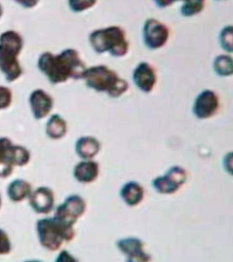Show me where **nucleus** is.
<instances>
[{"mask_svg":"<svg viewBox=\"0 0 233 262\" xmlns=\"http://www.w3.org/2000/svg\"><path fill=\"white\" fill-rule=\"evenodd\" d=\"M38 67L54 84L66 82L69 78L83 79L86 70L78 51L74 49H66L58 55L44 52L38 59Z\"/></svg>","mask_w":233,"mask_h":262,"instance_id":"nucleus-1","label":"nucleus"},{"mask_svg":"<svg viewBox=\"0 0 233 262\" xmlns=\"http://www.w3.org/2000/svg\"><path fill=\"white\" fill-rule=\"evenodd\" d=\"M86 86L97 92L105 93L112 98H118L129 90L128 82L115 71L105 65L86 69L83 75Z\"/></svg>","mask_w":233,"mask_h":262,"instance_id":"nucleus-2","label":"nucleus"},{"mask_svg":"<svg viewBox=\"0 0 233 262\" xmlns=\"http://www.w3.org/2000/svg\"><path fill=\"white\" fill-rule=\"evenodd\" d=\"M23 46V38L14 30H8L0 35V71L9 82H15L23 74L18 60Z\"/></svg>","mask_w":233,"mask_h":262,"instance_id":"nucleus-3","label":"nucleus"},{"mask_svg":"<svg viewBox=\"0 0 233 262\" xmlns=\"http://www.w3.org/2000/svg\"><path fill=\"white\" fill-rule=\"evenodd\" d=\"M89 42L97 54L108 52L115 58H121L129 52L126 32L120 26H111L94 30L89 36Z\"/></svg>","mask_w":233,"mask_h":262,"instance_id":"nucleus-4","label":"nucleus"},{"mask_svg":"<svg viewBox=\"0 0 233 262\" xmlns=\"http://www.w3.org/2000/svg\"><path fill=\"white\" fill-rule=\"evenodd\" d=\"M37 232L42 247L51 251H58L64 242L73 241L76 235L73 226L64 224L55 217L38 221Z\"/></svg>","mask_w":233,"mask_h":262,"instance_id":"nucleus-5","label":"nucleus"},{"mask_svg":"<svg viewBox=\"0 0 233 262\" xmlns=\"http://www.w3.org/2000/svg\"><path fill=\"white\" fill-rule=\"evenodd\" d=\"M170 37L168 26L159 20L150 18L145 21L143 28V39L150 50H159L167 43Z\"/></svg>","mask_w":233,"mask_h":262,"instance_id":"nucleus-6","label":"nucleus"},{"mask_svg":"<svg viewBox=\"0 0 233 262\" xmlns=\"http://www.w3.org/2000/svg\"><path fill=\"white\" fill-rule=\"evenodd\" d=\"M86 208V202L80 196L72 195L58 207L54 217L64 224L74 226L78 219L84 214Z\"/></svg>","mask_w":233,"mask_h":262,"instance_id":"nucleus-7","label":"nucleus"},{"mask_svg":"<svg viewBox=\"0 0 233 262\" xmlns=\"http://www.w3.org/2000/svg\"><path fill=\"white\" fill-rule=\"evenodd\" d=\"M186 180L187 173L185 169L179 166H174L165 176L156 178L153 181V186L161 194H172L185 184Z\"/></svg>","mask_w":233,"mask_h":262,"instance_id":"nucleus-8","label":"nucleus"},{"mask_svg":"<svg viewBox=\"0 0 233 262\" xmlns=\"http://www.w3.org/2000/svg\"><path fill=\"white\" fill-rule=\"evenodd\" d=\"M220 107V99L215 91L206 89L196 97L193 107V113L200 119L212 117Z\"/></svg>","mask_w":233,"mask_h":262,"instance_id":"nucleus-9","label":"nucleus"},{"mask_svg":"<svg viewBox=\"0 0 233 262\" xmlns=\"http://www.w3.org/2000/svg\"><path fill=\"white\" fill-rule=\"evenodd\" d=\"M133 80L139 90L145 93H151L157 82L155 68L149 62L139 63L133 71Z\"/></svg>","mask_w":233,"mask_h":262,"instance_id":"nucleus-10","label":"nucleus"},{"mask_svg":"<svg viewBox=\"0 0 233 262\" xmlns=\"http://www.w3.org/2000/svg\"><path fill=\"white\" fill-rule=\"evenodd\" d=\"M30 104L36 119L46 117L54 107V99L42 89H36L30 96Z\"/></svg>","mask_w":233,"mask_h":262,"instance_id":"nucleus-11","label":"nucleus"},{"mask_svg":"<svg viewBox=\"0 0 233 262\" xmlns=\"http://www.w3.org/2000/svg\"><path fill=\"white\" fill-rule=\"evenodd\" d=\"M16 145L8 138H0V178H7L13 171Z\"/></svg>","mask_w":233,"mask_h":262,"instance_id":"nucleus-12","label":"nucleus"},{"mask_svg":"<svg viewBox=\"0 0 233 262\" xmlns=\"http://www.w3.org/2000/svg\"><path fill=\"white\" fill-rule=\"evenodd\" d=\"M30 204L38 214H48L54 208V192L46 187H40L30 194Z\"/></svg>","mask_w":233,"mask_h":262,"instance_id":"nucleus-13","label":"nucleus"},{"mask_svg":"<svg viewBox=\"0 0 233 262\" xmlns=\"http://www.w3.org/2000/svg\"><path fill=\"white\" fill-rule=\"evenodd\" d=\"M117 247L127 255L129 261H148L151 259L143 251L144 244L141 239L134 237L120 239Z\"/></svg>","mask_w":233,"mask_h":262,"instance_id":"nucleus-14","label":"nucleus"},{"mask_svg":"<svg viewBox=\"0 0 233 262\" xmlns=\"http://www.w3.org/2000/svg\"><path fill=\"white\" fill-rule=\"evenodd\" d=\"M99 164L94 161L82 162L76 166L74 176L78 182H94L99 176Z\"/></svg>","mask_w":233,"mask_h":262,"instance_id":"nucleus-15","label":"nucleus"},{"mask_svg":"<svg viewBox=\"0 0 233 262\" xmlns=\"http://www.w3.org/2000/svg\"><path fill=\"white\" fill-rule=\"evenodd\" d=\"M76 152L83 159L88 160L98 154L101 145L98 140L90 137L80 138L77 141Z\"/></svg>","mask_w":233,"mask_h":262,"instance_id":"nucleus-16","label":"nucleus"},{"mask_svg":"<svg viewBox=\"0 0 233 262\" xmlns=\"http://www.w3.org/2000/svg\"><path fill=\"white\" fill-rule=\"evenodd\" d=\"M121 198L129 206H135L143 201L145 191L143 187L137 182L127 183L123 187Z\"/></svg>","mask_w":233,"mask_h":262,"instance_id":"nucleus-17","label":"nucleus"},{"mask_svg":"<svg viewBox=\"0 0 233 262\" xmlns=\"http://www.w3.org/2000/svg\"><path fill=\"white\" fill-rule=\"evenodd\" d=\"M32 194V186L26 181L15 180L9 185L8 194L10 200L14 202H20Z\"/></svg>","mask_w":233,"mask_h":262,"instance_id":"nucleus-18","label":"nucleus"},{"mask_svg":"<svg viewBox=\"0 0 233 262\" xmlns=\"http://www.w3.org/2000/svg\"><path fill=\"white\" fill-rule=\"evenodd\" d=\"M46 135L51 139H62L67 133V124L60 115H54L49 119L46 127Z\"/></svg>","mask_w":233,"mask_h":262,"instance_id":"nucleus-19","label":"nucleus"},{"mask_svg":"<svg viewBox=\"0 0 233 262\" xmlns=\"http://www.w3.org/2000/svg\"><path fill=\"white\" fill-rule=\"evenodd\" d=\"M215 72L219 76L228 77L233 74V61L228 55H220L215 58L214 62Z\"/></svg>","mask_w":233,"mask_h":262,"instance_id":"nucleus-20","label":"nucleus"},{"mask_svg":"<svg viewBox=\"0 0 233 262\" xmlns=\"http://www.w3.org/2000/svg\"><path fill=\"white\" fill-rule=\"evenodd\" d=\"M205 4L206 0H187L181 8V15L185 17L197 15L203 11Z\"/></svg>","mask_w":233,"mask_h":262,"instance_id":"nucleus-21","label":"nucleus"},{"mask_svg":"<svg viewBox=\"0 0 233 262\" xmlns=\"http://www.w3.org/2000/svg\"><path fill=\"white\" fill-rule=\"evenodd\" d=\"M232 33V26H228L221 31L220 34V46L223 50L229 53H232L233 51Z\"/></svg>","mask_w":233,"mask_h":262,"instance_id":"nucleus-22","label":"nucleus"},{"mask_svg":"<svg viewBox=\"0 0 233 262\" xmlns=\"http://www.w3.org/2000/svg\"><path fill=\"white\" fill-rule=\"evenodd\" d=\"M97 0H68V7L74 13H82L96 5Z\"/></svg>","mask_w":233,"mask_h":262,"instance_id":"nucleus-23","label":"nucleus"},{"mask_svg":"<svg viewBox=\"0 0 233 262\" xmlns=\"http://www.w3.org/2000/svg\"><path fill=\"white\" fill-rule=\"evenodd\" d=\"M13 94L8 87L0 86V110L7 109L11 105Z\"/></svg>","mask_w":233,"mask_h":262,"instance_id":"nucleus-24","label":"nucleus"},{"mask_svg":"<svg viewBox=\"0 0 233 262\" xmlns=\"http://www.w3.org/2000/svg\"><path fill=\"white\" fill-rule=\"evenodd\" d=\"M11 251V243L7 233L0 229V255H7Z\"/></svg>","mask_w":233,"mask_h":262,"instance_id":"nucleus-25","label":"nucleus"},{"mask_svg":"<svg viewBox=\"0 0 233 262\" xmlns=\"http://www.w3.org/2000/svg\"><path fill=\"white\" fill-rule=\"evenodd\" d=\"M15 3L25 9H32L38 5L40 0H14Z\"/></svg>","mask_w":233,"mask_h":262,"instance_id":"nucleus-26","label":"nucleus"},{"mask_svg":"<svg viewBox=\"0 0 233 262\" xmlns=\"http://www.w3.org/2000/svg\"><path fill=\"white\" fill-rule=\"evenodd\" d=\"M178 1H181L184 3V2L187 1V0H154L157 7L161 8V9L170 7V6L177 3Z\"/></svg>","mask_w":233,"mask_h":262,"instance_id":"nucleus-27","label":"nucleus"},{"mask_svg":"<svg viewBox=\"0 0 233 262\" xmlns=\"http://www.w3.org/2000/svg\"><path fill=\"white\" fill-rule=\"evenodd\" d=\"M3 6H2L1 4H0V18L2 17V16L3 15Z\"/></svg>","mask_w":233,"mask_h":262,"instance_id":"nucleus-28","label":"nucleus"},{"mask_svg":"<svg viewBox=\"0 0 233 262\" xmlns=\"http://www.w3.org/2000/svg\"><path fill=\"white\" fill-rule=\"evenodd\" d=\"M1 206H2V199H1V196H0V208H1Z\"/></svg>","mask_w":233,"mask_h":262,"instance_id":"nucleus-29","label":"nucleus"}]
</instances>
